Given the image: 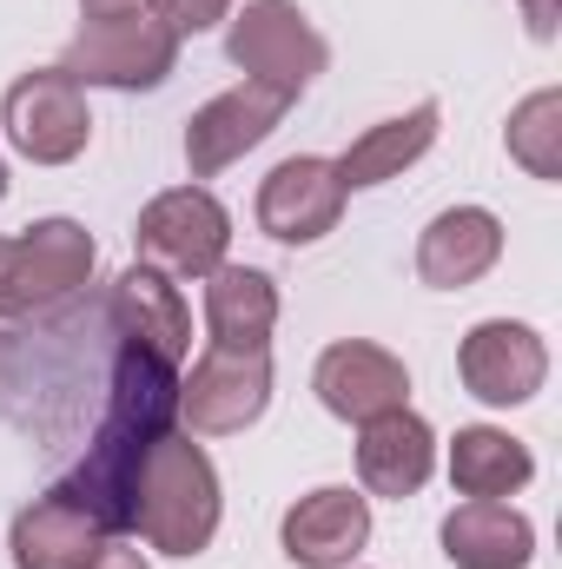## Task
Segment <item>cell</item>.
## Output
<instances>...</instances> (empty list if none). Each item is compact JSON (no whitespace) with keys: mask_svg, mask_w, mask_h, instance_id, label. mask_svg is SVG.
Returning a JSON list of instances; mask_svg holds the SVG:
<instances>
[{"mask_svg":"<svg viewBox=\"0 0 562 569\" xmlns=\"http://www.w3.org/2000/svg\"><path fill=\"white\" fill-rule=\"evenodd\" d=\"M219 470L212 457L165 430L140 463V483H133V537H145L159 557H199L212 550L219 537Z\"/></svg>","mask_w":562,"mask_h":569,"instance_id":"1","label":"cell"},{"mask_svg":"<svg viewBox=\"0 0 562 569\" xmlns=\"http://www.w3.org/2000/svg\"><path fill=\"white\" fill-rule=\"evenodd\" d=\"M93 232L73 219H40L13 239H0V318H33L93 279Z\"/></svg>","mask_w":562,"mask_h":569,"instance_id":"2","label":"cell"},{"mask_svg":"<svg viewBox=\"0 0 562 569\" xmlns=\"http://www.w3.org/2000/svg\"><path fill=\"white\" fill-rule=\"evenodd\" d=\"M225 53H232V67L245 80H265L291 100L331 60L324 33L298 13V0H245V13H225Z\"/></svg>","mask_w":562,"mask_h":569,"instance_id":"3","label":"cell"},{"mask_svg":"<svg viewBox=\"0 0 562 569\" xmlns=\"http://www.w3.org/2000/svg\"><path fill=\"white\" fill-rule=\"evenodd\" d=\"M179 67V33L145 13H127V20H87L60 60V73H73L80 87H113V93H152L165 87Z\"/></svg>","mask_w":562,"mask_h":569,"instance_id":"4","label":"cell"},{"mask_svg":"<svg viewBox=\"0 0 562 569\" xmlns=\"http://www.w3.org/2000/svg\"><path fill=\"white\" fill-rule=\"evenodd\" d=\"M133 246H140V266L165 272V279H205V272L225 266L232 212L205 186H172V192H159L140 212Z\"/></svg>","mask_w":562,"mask_h":569,"instance_id":"5","label":"cell"},{"mask_svg":"<svg viewBox=\"0 0 562 569\" xmlns=\"http://www.w3.org/2000/svg\"><path fill=\"white\" fill-rule=\"evenodd\" d=\"M0 127L7 140L20 146L33 166H67L80 159L93 140V113H87V93L73 73L60 67H33L7 87V107H0Z\"/></svg>","mask_w":562,"mask_h":569,"instance_id":"6","label":"cell"},{"mask_svg":"<svg viewBox=\"0 0 562 569\" xmlns=\"http://www.w3.org/2000/svg\"><path fill=\"white\" fill-rule=\"evenodd\" d=\"M272 405V351H225L212 345L192 378L179 385V418L192 437H232L259 425Z\"/></svg>","mask_w":562,"mask_h":569,"instance_id":"7","label":"cell"},{"mask_svg":"<svg viewBox=\"0 0 562 569\" xmlns=\"http://www.w3.org/2000/svg\"><path fill=\"white\" fill-rule=\"evenodd\" d=\"M284 113H291V93L265 87V80H239L219 100H205L185 120V166H192V179H212V172L239 166L252 146L272 140V127H279Z\"/></svg>","mask_w":562,"mask_h":569,"instance_id":"8","label":"cell"},{"mask_svg":"<svg viewBox=\"0 0 562 569\" xmlns=\"http://www.w3.org/2000/svg\"><path fill=\"white\" fill-rule=\"evenodd\" d=\"M456 371H463V391H470L476 405L510 411V405H530V398L543 391V378H550V345H543L530 325H516V318H483V325L456 345Z\"/></svg>","mask_w":562,"mask_h":569,"instance_id":"9","label":"cell"},{"mask_svg":"<svg viewBox=\"0 0 562 569\" xmlns=\"http://www.w3.org/2000/svg\"><path fill=\"white\" fill-rule=\"evenodd\" d=\"M311 391L331 418L371 425V418L411 405V371H404V358H391L371 338H338V345H324V358L311 371Z\"/></svg>","mask_w":562,"mask_h":569,"instance_id":"10","label":"cell"},{"mask_svg":"<svg viewBox=\"0 0 562 569\" xmlns=\"http://www.w3.org/2000/svg\"><path fill=\"white\" fill-rule=\"evenodd\" d=\"M344 186H338V166L318 159V152H298L265 172L259 186V226L279 239V246H318L324 232H338L344 219Z\"/></svg>","mask_w":562,"mask_h":569,"instance_id":"11","label":"cell"},{"mask_svg":"<svg viewBox=\"0 0 562 569\" xmlns=\"http://www.w3.org/2000/svg\"><path fill=\"white\" fill-rule=\"evenodd\" d=\"M279 543L298 569H344L364 543H371V497L324 483L311 497H298L279 523Z\"/></svg>","mask_w":562,"mask_h":569,"instance_id":"12","label":"cell"},{"mask_svg":"<svg viewBox=\"0 0 562 569\" xmlns=\"http://www.w3.org/2000/svg\"><path fill=\"white\" fill-rule=\"evenodd\" d=\"M107 543L113 537L93 523V510H80L60 483L13 517V569H93Z\"/></svg>","mask_w":562,"mask_h":569,"instance_id":"13","label":"cell"},{"mask_svg":"<svg viewBox=\"0 0 562 569\" xmlns=\"http://www.w3.org/2000/svg\"><path fill=\"white\" fill-rule=\"evenodd\" d=\"M107 311H113V325H120L127 345L152 351V358L172 365V371L185 365V351H192V311H185L179 284L165 279V272H152V266L120 272L113 298H107Z\"/></svg>","mask_w":562,"mask_h":569,"instance_id":"14","label":"cell"},{"mask_svg":"<svg viewBox=\"0 0 562 569\" xmlns=\"http://www.w3.org/2000/svg\"><path fill=\"white\" fill-rule=\"evenodd\" d=\"M503 259V219L483 206H450L423 226L418 239V279L430 291H463Z\"/></svg>","mask_w":562,"mask_h":569,"instance_id":"15","label":"cell"},{"mask_svg":"<svg viewBox=\"0 0 562 569\" xmlns=\"http://www.w3.org/2000/svg\"><path fill=\"white\" fill-rule=\"evenodd\" d=\"M430 470H436V437H430V425L411 405L358 425V483L371 497H398L404 503V497H418L430 483Z\"/></svg>","mask_w":562,"mask_h":569,"instance_id":"16","label":"cell"},{"mask_svg":"<svg viewBox=\"0 0 562 569\" xmlns=\"http://www.w3.org/2000/svg\"><path fill=\"white\" fill-rule=\"evenodd\" d=\"M443 557L456 569H523L536 557V530L503 497H463L443 517Z\"/></svg>","mask_w":562,"mask_h":569,"instance_id":"17","label":"cell"},{"mask_svg":"<svg viewBox=\"0 0 562 569\" xmlns=\"http://www.w3.org/2000/svg\"><path fill=\"white\" fill-rule=\"evenodd\" d=\"M279 325V284L259 266H219L205 272V331L225 351H265Z\"/></svg>","mask_w":562,"mask_h":569,"instance_id":"18","label":"cell"},{"mask_svg":"<svg viewBox=\"0 0 562 569\" xmlns=\"http://www.w3.org/2000/svg\"><path fill=\"white\" fill-rule=\"evenodd\" d=\"M436 127H443V113H436V100H423V107H411V113H398V120L358 133V140L331 159V166H338V186H344V192H364V186L398 179L404 166H418L423 152L436 146Z\"/></svg>","mask_w":562,"mask_h":569,"instance_id":"19","label":"cell"},{"mask_svg":"<svg viewBox=\"0 0 562 569\" xmlns=\"http://www.w3.org/2000/svg\"><path fill=\"white\" fill-rule=\"evenodd\" d=\"M530 477H536V457H530V443H516L510 430H496V425L456 430V443H450V483H456L463 497H510V490H523Z\"/></svg>","mask_w":562,"mask_h":569,"instance_id":"20","label":"cell"},{"mask_svg":"<svg viewBox=\"0 0 562 569\" xmlns=\"http://www.w3.org/2000/svg\"><path fill=\"white\" fill-rule=\"evenodd\" d=\"M510 159L530 172V179H562V93L543 87L530 93L516 113H510Z\"/></svg>","mask_w":562,"mask_h":569,"instance_id":"21","label":"cell"},{"mask_svg":"<svg viewBox=\"0 0 562 569\" xmlns=\"http://www.w3.org/2000/svg\"><path fill=\"white\" fill-rule=\"evenodd\" d=\"M225 13H232V0H152V20L172 27L179 40H185V33H212Z\"/></svg>","mask_w":562,"mask_h":569,"instance_id":"22","label":"cell"},{"mask_svg":"<svg viewBox=\"0 0 562 569\" xmlns=\"http://www.w3.org/2000/svg\"><path fill=\"white\" fill-rule=\"evenodd\" d=\"M556 13H562V0H523V20H530L536 40H556Z\"/></svg>","mask_w":562,"mask_h":569,"instance_id":"23","label":"cell"},{"mask_svg":"<svg viewBox=\"0 0 562 569\" xmlns=\"http://www.w3.org/2000/svg\"><path fill=\"white\" fill-rule=\"evenodd\" d=\"M152 0H80L87 20H127V13H145Z\"/></svg>","mask_w":562,"mask_h":569,"instance_id":"24","label":"cell"},{"mask_svg":"<svg viewBox=\"0 0 562 569\" xmlns=\"http://www.w3.org/2000/svg\"><path fill=\"white\" fill-rule=\"evenodd\" d=\"M93 569H152V563H145L133 543H120V537H113V543H107V557H100Z\"/></svg>","mask_w":562,"mask_h":569,"instance_id":"25","label":"cell"},{"mask_svg":"<svg viewBox=\"0 0 562 569\" xmlns=\"http://www.w3.org/2000/svg\"><path fill=\"white\" fill-rule=\"evenodd\" d=\"M0 199H7V159H0Z\"/></svg>","mask_w":562,"mask_h":569,"instance_id":"26","label":"cell"}]
</instances>
